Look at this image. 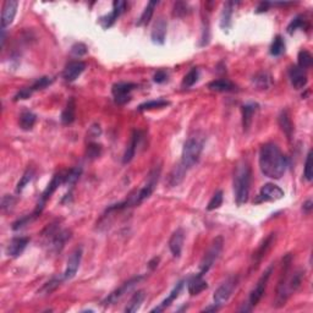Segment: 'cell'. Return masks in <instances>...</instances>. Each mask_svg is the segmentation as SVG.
<instances>
[{
  "label": "cell",
  "mask_w": 313,
  "mask_h": 313,
  "mask_svg": "<svg viewBox=\"0 0 313 313\" xmlns=\"http://www.w3.org/2000/svg\"><path fill=\"white\" fill-rule=\"evenodd\" d=\"M289 167V160L275 143H265L259 149V168L264 176L280 179Z\"/></svg>",
  "instance_id": "cell-1"
},
{
  "label": "cell",
  "mask_w": 313,
  "mask_h": 313,
  "mask_svg": "<svg viewBox=\"0 0 313 313\" xmlns=\"http://www.w3.org/2000/svg\"><path fill=\"white\" fill-rule=\"evenodd\" d=\"M251 167L246 160L237 164L234 174V192L237 206H242L249 201L250 186H251Z\"/></svg>",
  "instance_id": "cell-2"
},
{
  "label": "cell",
  "mask_w": 313,
  "mask_h": 313,
  "mask_svg": "<svg viewBox=\"0 0 313 313\" xmlns=\"http://www.w3.org/2000/svg\"><path fill=\"white\" fill-rule=\"evenodd\" d=\"M204 139L199 136H191L190 139L186 140L184 143V148H182L181 154V163L187 170L194 168L195 165L199 163V157H201L202 151H203Z\"/></svg>",
  "instance_id": "cell-3"
},
{
  "label": "cell",
  "mask_w": 313,
  "mask_h": 313,
  "mask_svg": "<svg viewBox=\"0 0 313 313\" xmlns=\"http://www.w3.org/2000/svg\"><path fill=\"white\" fill-rule=\"evenodd\" d=\"M292 263V255L287 254L286 256L283 258L282 263V274H280L279 282H278L277 286V297H275V309H280L286 304L287 299L290 297V292L287 290V279L290 275V268H291Z\"/></svg>",
  "instance_id": "cell-4"
},
{
  "label": "cell",
  "mask_w": 313,
  "mask_h": 313,
  "mask_svg": "<svg viewBox=\"0 0 313 313\" xmlns=\"http://www.w3.org/2000/svg\"><path fill=\"white\" fill-rule=\"evenodd\" d=\"M42 235L48 239L49 250L55 252V254L61 251L64 249L65 244L71 239V231L67 229L60 230L59 227H57V223H53V224L48 225L43 230Z\"/></svg>",
  "instance_id": "cell-5"
},
{
  "label": "cell",
  "mask_w": 313,
  "mask_h": 313,
  "mask_svg": "<svg viewBox=\"0 0 313 313\" xmlns=\"http://www.w3.org/2000/svg\"><path fill=\"white\" fill-rule=\"evenodd\" d=\"M223 246H224V239H223V236H217L213 240L208 251L204 254L203 258L201 259V263H199V274L204 275L206 273H208V270L214 265L217 259L219 258L220 254L223 251Z\"/></svg>",
  "instance_id": "cell-6"
},
{
  "label": "cell",
  "mask_w": 313,
  "mask_h": 313,
  "mask_svg": "<svg viewBox=\"0 0 313 313\" xmlns=\"http://www.w3.org/2000/svg\"><path fill=\"white\" fill-rule=\"evenodd\" d=\"M142 279H143V275H137V277H134L131 278V279L127 280V282H125L121 286L117 287V289L114 290L112 294L108 295L103 301H102V305H103L104 307H107V306H110V305L116 304V302L120 301V300H121L122 297L127 294V292L131 291V290L134 289V287L136 286V285L139 284Z\"/></svg>",
  "instance_id": "cell-7"
},
{
  "label": "cell",
  "mask_w": 313,
  "mask_h": 313,
  "mask_svg": "<svg viewBox=\"0 0 313 313\" xmlns=\"http://www.w3.org/2000/svg\"><path fill=\"white\" fill-rule=\"evenodd\" d=\"M237 283H239V278L237 277H230L225 282H223L222 285L215 290L214 295H213L214 304L220 307L227 304L229 301L230 296L232 295V292H234V290L236 289Z\"/></svg>",
  "instance_id": "cell-8"
},
{
  "label": "cell",
  "mask_w": 313,
  "mask_h": 313,
  "mask_svg": "<svg viewBox=\"0 0 313 313\" xmlns=\"http://www.w3.org/2000/svg\"><path fill=\"white\" fill-rule=\"evenodd\" d=\"M273 270H274V265H269L267 268L264 273L262 274V277L259 278L258 282H257V285L255 286V289L252 290L251 294H250V302L252 307H256L258 305V302L261 301L263 295L265 294V289H267L268 285V280H269L270 275H272Z\"/></svg>",
  "instance_id": "cell-9"
},
{
  "label": "cell",
  "mask_w": 313,
  "mask_h": 313,
  "mask_svg": "<svg viewBox=\"0 0 313 313\" xmlns=\"http://www.w3.org/2000/svg\"><path fill=\"white\" fill-rule=\"evenodd\" d=\"M135 88H137V85L131 84V82H119V84H115L112 88L115 103L122 105L131 101V92Z\"/></svg>",
  "instance_id": "cell-10"
},
{
  "label": "cell",
  "mask_w": 313,
  "mask_h": 313,
  "mask_svg": "<svg viewBox=\"0 0 313 313\" xmlns=\"http://www.w3.org/2000/svg\"><path fill=\"white\" fill-rule=\"evenodd\" d=\"M62 182H64V171L57 172V174H55L54 176H53L52 181L49 182L48 186L46 187V190L42 192L41 199H39L38 204H37V208L34 209L36 212H38L39 214H41L42 210H43L44 208V206H46L47 201H48V199L52 197V195L57 191V187H59L60 185H62Z\"/></svg>",
  "instance_id": "cell-11"
},
{
  "label": "cell",
  "mask_w": 313,
  "mask_h": 313,
  "mask_svg": "<svg viewBox=\"0 0 313 313\" xmlns=\"http://www.w3.org/2000/svg\"><path fill=\"white\" fill-rule=\"evenodd\" d=\"M284 191L280 189L278 185L275 184H264L262 186L261 191H259L258 196L255 199V203H263V202H272V201H278V199H283L284 197Z\"/></svg>",
  "instance_id": "cell-12"
},
{
  "label": "cell",
  "mask_w": 313,
  "mask_h": 313,
  "mask_svg": "<svg viewBox=\"0 0 313 313\" xmlns=\"http://www.w3.org/2000/svg\"><path fill=\"white\" fill-rule=\"evenodd\" d=\"M275 239H277V235H275V232H272V234H269L264 240H263L262 244L259 245L257 251L254 254V257H252L251 270H256L257 268H258V265L261 264V262L265 257V255L270 251L272 246L275 244Z\"/></svg>",
  "instance_id": "cell-13"
},
{
  "label": "cell",
  "mask_w": 313,
  "mask_h": 313,
  "mask_svg": "<svg viewBox=\"0 0 313 313\" xmlns=\"http://www.w3.org/2000/svg\"><path fill=\"white\" fill-rule=\"evenodd\" d=\"M82 247H76L74 251L70 255L69 259H67V264H66V269H65L64 275V280H70L76 275L77 270H79L80 264H81V259H82Z\"/></svg>",
  "instance_id": "cell-14"
},
{
  "label": "cell",
  "mask_w": 313,
  "mask_h": 313,
  "mask_svg": "<svg viewBox=\"0 0 313 313\" xmlns=\"http://www.w3.org/2000/svg\"><path fill=\"white\" fill-rule=\"evenodd\" d=\"M17 6H19V2H17L16 0H6V1L2 4L1 19H0V26H1V29H5L6 27H9L10 25L12 24L15 16H16Z\"/></svg>",
  "instance_id": "cell-15"
},
{
  "label": "cell",
  "mask_w": 313,
  "mask_h": 313,
  "mask_svg": "<svg viewBox=\"0 0 313 313\" xmlns=\"http://www.w3.org/2000/svg\"><path fill=\"white\" fill-rule=\"evenodd\" d=\"M289 79L295 89H302L307 86V82H309L306 70L301 69L297 65H291L289 67Z\"/></svg>",
  "instance_id": "cell-16"
},
{
  "label": "cell",
  "mask_w": 313,
  "mask_h": 313,
  "mask_svg": "<svg viewBox=\"0 0 313 313\" xmlns=\"http://www.w3.org/2000/svg\"><path fill=\"white\" fill-rule=\"evenodd\" d=\"M86 69V64L81 60H74V61H70L69 64L65 66L64 71H62V77H64L65 81L67 82H74L75 80L79 79L81 76L82 72Z\"/></svg>",
  "instance_id": "cell-17"
},
{
  "label": "cell",
  "mask_w": 313,
  "mask_h": 313,
  "mask_svg": "<svg viewBox=\"0 0 313 313\" xmlns=\"http://www.w3.org/2000/svg\"><path fill=\"white\" fill-rule=\"evenodd\" d=\"M168 22L164 16H159L153 25V28L151 32L152 42L156 44H164L165 37H167Z\"/></svg>",
  "instance_id": "cell-18"
},
{
  "label": "cell",
  "mask_w": 313,
  "mask_h": 313,
  "mask_svg": "<svg viewBox=\"0 0 313 313\" xmlns=\"http://www.w3.org/2000/svg\"><path fill=\"white\" fill-rule=\"evenodd\" d=\"M185 232L182 229H176L169 239V249L175 258H179L182 252V245H184Z\"/></svg>",
  "instance_id": "cell-19"
},
{
  "label": "cell",
  "mask_w": 313,
  "mask_h": 313,
  "mask_svg": "<svg viewBox=\"0 0 313 313\" xmlns=\"http://www.w3.org/2000/svg\"><path fill=\"white\" fill-rule=\"evenodd\" d=\"M187 169L181 164V163H177L171 170H170L169 175L167 177V184L170 187H176L184 181L185 176H186Z\"/></svg>",
  "instance_id": "cell-20"
},
{
  "label": "cell",
  "mask_w": 313,
  "mask_h": 313,
  "mask_svg": "<svg viewBox=\"0 0 313 313\" xmlns=\"http://www.w3.org/2000/svg\"><path fill=\"white\" fill-rule=\"evenodd\" d=\"M208 287L206 280L203 279V275L199 274L192 275L189 280H187V290H189V294L191 296H196V295L201 294L202 291Z\"/></svg>",
  "instance_id": "cell-21"
},
{
  "label": "cell",
  "mask_w": 313,
  "mask_h": 313,
  "mask_svg": "<svg viewBox=\"0 0 313 313\" xmlns=\"http://www.w3.org/2000/svg\"><path fill=\"white\" fill-rule=\"evenodd\" d=\"M142 139V132L140 130H135L131 135V140H130L129 146L126 147V151H125L124 157H122V163L127 164V163L131 162L134 159L135 154H136L137 146L140 144V141Z\"/></svg>",
  "instance_id": "cell-22"
},
{
  "label": "cell",
  "mask_w": 313,
  "mask_h": 313,
  "mask_svg": "<svg viewBox=\"0 0 313 313\" xmlns=\"http://www.w3.org/2000/svg\"><path fill=\"white\" fill-rule=\"evenodd\" d=\"M259 105L255 102H250L242 105L241 112H242V127H244V131H249L250 127H251L252 121H254V115L256 114V112L258 110Z\"/></svg>",
  "instance_id": "cell-23"
},
{
  "label": "cell",
  "mask_w": 313,
  "mask_h": 313,
  "mask_svg": "<svg viewBox=\"0 0 313 313\" xmlns=\"http://www.w3.org/2000/svg\"><path fill=\"white\" fill-rule=\"evenodd\" d=\"M29 239L28 237H14V239L10 241L9 246L6 249L7 256L12 257V258H16L19 257L22 252L25 251V249L28 245Z\"/></svg>",
  "instance_id": "cell-24"
},
{
  "label": "cell",
  "mask_w": 313,
  "mask_h": 313,
  "mask_svg": "<svg viewBox=\"0 0 313 313\" xmlns=\"http://www.w3.org/2000/svg\"><path fill=\"white\" fill-rule=\"evenodd\" d=\"M278 122H279L282 131L286 135L287 140H291L292 135H294V124H292L291 117H290L289 112L286 109L282 110V113L279 114V117H278Z\"/></svg>",
  "instance_id": "cell-25"
},
{
  "label": "cell",
  "mask_w": 313,
  "mask_h": 313,
  "mask_svg": "<svg viewBox=\"0 0 313 313\" xmlns=\"http://www.w3.org/2000/svg\"><path fill=\"white\" fill-rule=\"evenodd\" d=\"M184 284H185L184 280H181V282L177 283V284L174 286V289L171 290V292H170V294H169V296H168L167 299H165L164 301H163L162 304L159 305V306L156 307V309L152 310L151 312H163V311H164V310H167L168 307H169L170 305H171L172 302H174L175 300H176L177 297H179L180 292H181L182 287H184Z\"/></svg>",
  "instance_id": "cell-26"
},
{
  "label": "cell",
  "mask_w": 313,
  "mask_h": 313,
  "mask_svg": "<svg viewBox=\"0 0 313 313\" xmlns=\"http://www.w3.org/2000/svg\"><path fill=\"white\" fill-rule=\"evenodd\" d=\"M75 117H76V103H75L74 97H71L62 110L60 120L62 125H70L75 121Z\"/></svg>",
  "instance_id": "cell-27"
},
{
  "label": "cell",
  "mask_w": 313,
  "mask_h": 313,
  "mask_svg": "<svg viewBox=\"0 0 313 313\" xmlns=\"http://www.w3.org/2000/svg\"><path fill=\"white\" fill-rule=\"evenodd\" d=\"M255 87L257 89H261V91H265V89H269L273 85V79L272 75L267 71H259L252 79Z\"/></svg>",
  "instance_id": "cell-28"
},
{
  "label": "cell",
  "mask_w": 313,
  "mask_h": 313,
  "mask_svg": "<svg viewBox=\"0 0 313 313\" xmlns=\"http://www.w3.org/2000/svg\"><path fill=\"white\" fill-rule=\"evenodd\" d=\"M237 2L235 1H227L223 6L222 16H220V27L223 29H229L231 26V17H232V11H234V7Z\"/></svg>",
  "instance_id": "cell-29"
},
{
  "label": "cell",
  "mask_w": 313,
  "mask_h": 313,
  "mask_svg": "<svg viewBox=\"0 0 313 313\" xmlns=\"http://www.w3.org/2000/svg\"><path fill=\"white\" fill-rule=\"evenodd\" d=\"M144 299H146V292H144V290H139L137 292H135L134 296L131 297V300H130L129 304H127V306L125 307V312L134 313L139 311L141 305L143 304Z\"/></svg>",
  "instance_id": "cell-30"
},
{
  "label": "cell",
  "mask_w": 313,
  "mask_h": 313,
  "mask_svg": "<svg viewBox=\"0 0 313 313\" xmlns=\"http://www.w3.org/2000/svg\"><path fill=\"white\" fill-rule=\"evenodd\" d=\"M208 88L210 91L215 92H232L236 89V86L228 79H219L210 82L208 85Z\"/></svg>",
  "instance_id": "cell-31"
},
{
  "label": "cell",
  "mask_w": 313,
  "mask_h": 313,
  "mask_svg": "<svg viewBox=\"0 0 313 313\" xmlns=\"http://www.w3.org/2000/svg\"><path fill=\"white\" fill-rule=\"evenodd\" d=\"M158 4H159V1H149L148 4H147V6L144 7L143 12H142L141 16H140L139 21L136 22L137 26L139 27L147 26V25L149 24V21H151L152 16H153L154 14V9H156Z\"/></svg>",
  "instance_id": "cell-32"
},
{
  "label": "cell",
  "mask_w": 313,
  "mask_h": 313,
  "mask_svg": "<svg viewBox=\"0 0 313 313\" xmlns=\"http://www.w3.org/2000/svg\"><path fill=\"white\" fill-rule=\"evenodd\" d=\"M305 277V270H296L292 275H289V279H287V290H289L290 295L292 292H295L296 290H299V287L301 286L302 280Z\"/></svg>",
  "instance_id": "cell-33"
},
{
  "label": "cell",
  "mask_w": 313,
  "mask_h": 313,
  "mask_svg": "<svg viewBox=\"0 0 313 313\" xmlns=\"http://www.w3.org/2000/svg\"><path fill=\"white\" fill-rule=\"evenodd\" d=\"M37 121V116L36 114H33L32 112H22L20 114V119H19V125L22 130L25 131H29L32 130V127L34 126Z\"/></svg>",
  "instance_id": "cell-34"
},
{
  "label": "cell",
  "mask_w": 313,
  "mask_h": 313,
  "mask_svg": "<svg viewBox=\"0 0 313 313\" xmlns=\"http://www.w3.org/2000/svg\"><path fill=\"white\" fill-rule=\"evenodd\" d=\"M309 27H310L309 20H307L304 15H297V16L294 17L292 21L290 22L286 31L289 34H292L294 32H296L297 29H307Z\"/></svg>",
  "instance_id": "cell-35"
},
{
  "label": "cell",
  "mask_w": 313,
  "mask_h": 313,
  "mask_svg": "<svg viewBox=\"0 0 313 313\" xmlns=\"http://www.w3.org/2000/svg\"><path fill=\"white\" fill-rule=\"evenodd\" d=\"M62 280H64V278H59V277L52 278L49 282H47L46 284L41 287V290H38V295H51L52 292H54L55 290L60 286Z\"/></svg>",
  "instance_id": "cell-36"
},
{
  "label": "cell",
  "mask_w": 313,
  "mask_h": 313,
  "mask_svg": "<svg viewBox=\"0 0 313 313\" xmlns=\"http://www.w3.org/2000/svg\"><path fill=\"white\" fill-rule=\"evenodd\" d=\"M82 174V168L75 167L64 171V185H75Z\"/></svg>",
  "instance_id": "cell-37"
},
{
  "label": "cell",
  "mask_w": 313,
  "mask_h": 313,
  "mask_svg": "<svg viewBox=\"0 0 313 313\" xmlns=\"http://www.w3.org/2000/svg\"><path fill=\"white\" fill-rule=\"evenodd\" d=\"M285 52V41L280 34L274 37L272 42V46H270L269 53L273 57H280L282 54H284Z\"/></svg>",
  "instance_id": "cell-38"
},
{
  "label": "cell",
  "mask_w": 313,
  "mask_h": 313,
  "mask_svg": "<svg viewBox=\"0 0 313 313\" xmlns=\"http://www.w3.org/2000/svg\"><path fill=\"white\" fill-rule=\"evenodd\" d=\"M313 64V57L312 54L306 49H302L300 51L299 55H297V66L301 67V69L307 70L312 66Z\"/></svg>",
  "instance_id": "cell-39"
},
{
  "label": "cell",
  "mask_w": 313,
  "mask_h": 313,
  "mask_svg": "<svg viewBox=\"0 0 313 313\" xmlns=\"http://www.w3.org/2000/svg\"><path fill=\"white\" fill-rule=\"evenodd\" d=\"M191 12V7L187 2L185 1H176L172 6V16L174 17H185L187 15H190Z\"/></svg>",
  "instance_id": "cell-40"
},
{
  "label": "cell",
  "mask_w": 313,
  "mask_h": 313,
  "mask_svg": "<svg viewBox=\"0 0 313 313\" xmlns=\"http://www.w3.org/2000/svg\"><path fill=\"white\" fill-rule=\"evenodd\" d=\"M199 70L197 69V67H194V69H191L186 75H185L181 86L184 87V88H190V87H192L197 81H199Z\"/></svg>",
  "instance_id": "cell-41"
},
{
  "label": "cell",
  "mask_w": 313,
  "mask_h": 313,
  "mask_svg": "<svg viewBox=\"0 0 313 313\" xmlns=\"http://www.w3.org/2000/svg\"><path fill=\"white\" fill-rule=\"evenodd\" d=\"M170 103L165 99H156V101H149L146 102V103H142L141 105H139L137 109L140 112H147V110H153V109H159V108H164L168 107Z\"/></svg>",
  "instance_id": "cell-42"
},
{
  "label": "cell",
  "mask_w": 313,
  "mask_h": 313,
  "mask_svg": "<svg viewBox=\"0 0 313 313\" xmlns=\"http://www.w3.org/2000/svg\"><path fill=\"white\" fill-rule=\"evenodd\" d=\"M39 215H41V214H39L38 212H36V210H34V212L32 213V214L26 215V217L21 218V219H17L16 222L12 223V230L22 229V228H25L26 225H28L29 223H32L33 220H36L37 218L39 217Z\"/></svg>",
  "instance_id": "cell-43"
},
{
  "label": "cell",
  "mask_w": 313,
  "mask_h": 313,
  "mask_svg": "<svg viewBox=\"0 0 313 313\" xmlns=\"http://www.w3.org/2000/svg\"><path fill=\"white\" fill-rule=\"evenodd\" d=\"M33 175H34L33 169H27L26 171H25V174L22 175L21 180H20L19 184H17V187H16L17 194H21V192L24 191L25 187H26L27 185L31 182V180L33 179Z\"/></svg>",
  "instance_id": "cell-44"
},
{
  "label": "cell",
  "mask_w": 313,
  "mask_h": 313,
  "mask_svg": "<svg viewBox=\"0 0 313 313\" xmlns=\"http://www.w3.org/2000/svg\"><path fill=\"white\" fill-rule=\"evenodd\" d=\"M53 81H54V80H53L52 77H48V76L39 77V79H37L36 81L33 82V85L29 87H31V89L33 92L41 91V89H44V88H47L48 86H51V85L53 84Z\"/></svg>",
  "instance_id": "cell-45"
},
{
  "label": "cell",
  "mask_w": 313,
  "mask_h": 313,
  "mask_svg": "<svg viewBox=\"0 0 313 313\" xmlns=\"http://www.w3.org/2000/svg\"><path fill=\"white\" fill-rule=\"evenodd\" d=\"M102 151H103V148H102L101 144L93 143V142H92V143H89L88 146H87L86 156H87V158H88V159L94 160L101 156Z\"/></svg>",
  "instance_id": "cell-46"
},
{
  "label": "cell",
  "mask_w": 313,
  "mask_h": 313,
  "mask_svg": "<svg viewBox=\"0 0 313 313\" xmlns=\"http://www.w3.org/2000/svg\"><path fill=\"white\" fill-rule=\"evenodd\" d=\"M223 191L222 190H219V191L215 192L214 195H213V197L210 199V201L208 202V206H207V210H214V209H218L220 206L223 204Z\"/></svg>",
  "instance_id": "cell-47"
},
{
  "label": "cell",
  "mask_w": 313,
  "mask_h": 313,
  "mask_svg": "<svg viewBox=\"0 0 313 313\" xmlns=\"http://www.w3.org/2000/svg\"><path fill=\"white\" fill-rule=\"evenodd\" d=\"M304 176L307 181H312L313 179V165H312V152L310 151L307 154L306 160H305V169Z\"/></svg>",
  "instance_id": "cell-48"
},
{
  "label": "cell",
  "mask_w": 313,
  "mask_h": 313,
  "mask_svg": "<svg viewBox=\"0 0 313 313\" xmlns=\"http://www.w3.org/2000/svg\"><path fill=\"white\" fill-rule=\"evenodd\" d=\"M16 204V199L10 195H5L1 199V210L2 212H10Z\"/></svg>",
  "instance_id": "cell-49"
},
{
  "label": "cell",
  "mask_w": 313,
  "mask_h": 313,
  "mask_svg": "<svg viewBox=\"0 0 313 313\" xmlns=\"http://www.w3.org/2000/svg\"><path fill=\"white\" fill-rule=\"evenodd\" d=\"M71 54L74 55V57H84V55L87 54V52H88V49H87L86 44L84 43H75L74 46L71 47Z\"/></svg>",
  "instance_id": "cell-50"
},
{
  "label": "cell",
  "mask_w": 313,
  "mask_h": 313,
  "mask_svg": "<svg viewBox=\"0 0 313 313\" xmlns=\"http://www.w3.org/2000/svg\"><path fill=\"white\" fill-rule=\"evenodd\" d=\"M33 94V91L31 89V87H25V88L20 89L14 97V102L17 101H25V99H28L29 97Z\"/></svg>",
  "instance_id": "cell-51"
},
{
  "label": "cell",
  "mask_w": 313,
  "mask_h": 313,
  "mask_svg": "<svg viewBox=\"0 0 313 313\" xmlns=\"http://www.w3.org/2000/svg\"><path fill=\"white\" fill-rule=\"evenodd\" d=\"M126 10V2L122 1V0H115L114 2H113V11L115 12L116 15L122 14V12Z\"/></svg>",
  "instance_id": "cell-52"
},
{
  "label": "cell",
  "mask_w": 313,
  "mask_h": 313,
  "mask_svg": "<svg viewBox=\"0 0 313 313\" xmlns=\"http://www.w3.org/2000/svg\"><path fill=\"white\" fill-rule=\"evenodd\" d=\"M168 76H169V75H168V72L165 71V70H158L153 76V81L156 82V84H163V82L167 81Z\"/></svg>",
  "instance_id": "cell-53"
},
{
  "label": "cell",
  "mask_w": 313,
  "mask_h": 313,
  "mask_svg": "<svg viewBox=\"0 0 313 313\" xmlns=\"http://www.w3.org/2000/svg\"><path fill=\"white\" fill-rule=\"evenodd\" d=\"M269 6H272V5H270V2H268V1L259 2L258 6H257V9H256V12L257 14H262V12L268 11V7Z\"/></svg>",
  "instance_id": "cell-54"
},
{
  "label": "cell",
  "mask_w": 313,
  "mask_h": 313,
  "mask_svg": "<svg viewBox=\"0 0 313 313\" xmlns=\"http://www.w3.org/2000/svg\"><path fill=\"white\" fill-rule=\"evenodd\" d=\"M159 262H160L159 257H153V258L148 262V268L151 270H154L158 267V264H159Z\"/></svg>",
  "instance_id": "cell-55"
},
{
  "label": "cell",
  "mask_w": 313,
  "mask_h": 313,
  "mask_svg": "<svg viewBox=\"0 0 313 313\" xmlns=\"http://www.w3.org/2000/svg\"><path fill=\"white\" fill-rule=\"evenodd\" d=\"M219 310H220V306L213 304L212 306H208V307H206V309L202 310V312H217V311H219Z\"/></svg>",
  "instance_id": "cell-56"
},
{
  "label": "cell",
  "mask_w": 313,
  "mask_h": 313,
  "mask_svg": "<svg viewBox=\"0 0 313 313\" xmlns=\"http://www.w3.org/2000/svg\"><path fill=\"white\" fill-rule=\"evenodd\" d=\"M312 199H307L306 202H305L304 203V207H302V208H304V210L306 213H310L312 210Z\"/></svg>",
  "instance_id": "cell-57"
}]
</instances>
